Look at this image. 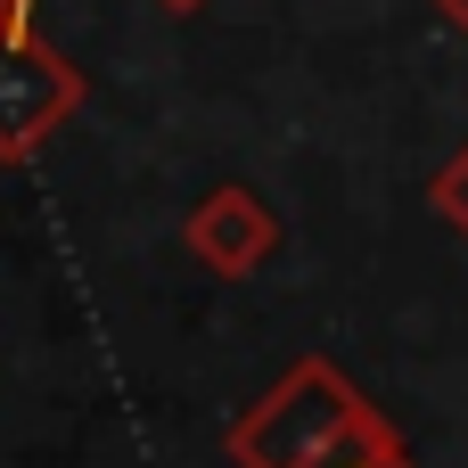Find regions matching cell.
Listing matches in <instances>:
<instances>
[{"label":"cell","instance_id":"cell-1","mask_svg":"<svg viewBox=\"0 0 468 468\" xmlns=\"http://www.w3.org/2000/svg\"><path fill=\"white\" fill-rule=\"evenodd\" d=\"M354 452H403V436L378 420V403L362 387H346V370L329 362H296L239 428H230V461L239 468H329Z\"/></svg>","mask_w":468,"mask_h":468},{"label":"cell","instance_id":"cell-2","mask_svg":"<svg viewBox=\"0 0 468 468\" xmlns=\"http://www.w3.org/2000/svg\"><path fill=\"white\" fill-rule=\"evenodd\" d=\"M90 99L82 66L33 33H0V165H25L58 123H74V107Z\"/></svg>","mask_w":468,"mask_h":468},{"label":"cell","instance_id":"cell-3","mask_svg":"<svg viewBox=\"0 0 468 468\" xmlns=\"http://www.w3.org/2000/svg\"><path fill=\"white\" fill-rule=\"evenodd\" d=\"M280 214H271V197L263 189H247V181H214L189 214H181V247L214 271V280H247V271H263L271 255H280Z\"/></svg>","mask_w":468,"mask_h":468},{"label":"cell","instance_id":"cell-4","mask_svg":"<svg viewBox=\"0 0 468 468\" xmlns=\"http://www.w3.org/2000/svg\"><path fill=\"white\" fill-rule=\"evenodd\" d=\"M428 206H436V214H444V222L468 239V140H461V156H452V165L428 181Z\"/></svg>","mask_w":468,"mask_h":468},{"label":"cell","instance_id":"cell-5","mask_svg":"<svg viewBox=\"0 0 468 468\" xmlns=\"http://www.w3.org/2000/svg\"><path fill=\"white\" fill-rule=\"evenodd\" d=\"M0 33H33V0H0Z\"/></svg>","mask_w":468,"mask_h":468},{"label":"cell","instance_id":"cell-6","mask_svg":"<svg viewBox=\"0 0 468 468\" xmlns=\"http://www.w3.org/2000/svg\"><path fill=\"white\" fill-rule=\"evenodd\" d=\"M329 468H411V452H354V461H329Z\"/></svg>","mask_w":468,"mask_h":468},{"label":"cell","instance_id":"cell-7","mask_svg":"<svg viewBox=\"0 0 468 468\" xmlns=\"http://www.w3.org/2000/svg\"><path fill=\"white\" fill-rule=\"evenodd\" d=\"M436 16H444L452 33H468V0H436Z\"/></svg>","mask_w":468,"mask_h":468},{"label":"cell","instance_id":"cell-8","mask_svg":"<svg viewBox=\"0 0 468 468\" xmlns=\"http://www.w3.org/2000/svg\"><path fill=\"white\" fill-rule=\"evenodd\" d=\"M156 8H165V16H197L206 0H156Z\"/></svg>","mask_w":468,"mask_h":468}]
</instances>
